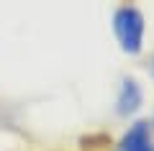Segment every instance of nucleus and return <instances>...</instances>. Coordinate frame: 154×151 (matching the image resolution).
<instances>
[{"label":"nucleus","instance_id":"f257e3e1","mask_svg":"<svg viewBox=\"0 0 154 151\" xmlns=\"http://www.w3.org/2000/svg\"><path fill=\"white\" fill-rule=\"evenodd\" d=\"M113 31L116 38L121 44L123 51L128 54H139L141 51V41H144V16L131 5H123L116 11L113 16Z\"/></svg>","mask_w":154,"mask_h":151},{"label":"nucleus","instance_id":"f03ea898","mask_svg":"<svg viewBox=\"0 0 154 151\" xmlns=\"http://www.w3.org/2000/svg\"><path fill=\"white\" fill-rule=\"evenodd\" d=\"M118 151H154L152 136H149V125L146 123H136L126 131V136L118 143Z\"/></svg>","mask_w":154,"mask_h":151},{"label":"nucleus","instance_id":"7ed1b4c3","mask_svg":"<svg viewBox=\"0 0 154 151\" xmlns=\"http://www.w3.org/2000/svg\"><path fill=\"white\" fill-rule=\"evenodd\" d=\"M118 113L128 115L141 105V90H139L136 80H123L121 82V92H118Z\"/></svg>","mask_w":154,"mask_h":151}]
</instances>
